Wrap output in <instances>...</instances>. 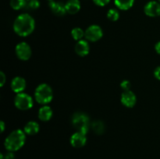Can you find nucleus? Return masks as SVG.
I'll list each match as a JSON object with an SVG mask.
<instances>
[{
    "instance_id": "obj_1",
    "label": "nucleus",
    "mask_w": 160,
    "mask_h": 159,
    "mask_svg": "<svg viewBox=\"0 0 160 159\" xmlns=\"http://www.w3.org/2000/svg\"><path fill=\"white\" fill-rule=\"evenodd\" d=\"M35 21L31 15L22 13L15 19L13 23V31L20 37H27L34 31Z\"/></svg>"
},
{
    "instance_id": "obj_2",
    "label": "nucleus",
    "mask_w": 160,
    "mask_h": 159,
    "mask_svg": "<svg viewBox=\"0 0 160 159\" xmlns=\"http://www.w3.org/2000/svg\"><path fill=\"white\" fill-rule=\"evenodd\" d=\"M24 131L21 129H15L7 136L4 141L5 148L8 151L14 152L20 150L24 145L26 136Z\"/></svg>"
},
{
    "instance_id": "obj_3",
    "label": "nucleus",
    "mask_w": 160,
    "mask_h": 159,
    "mask_svg": "<svg viewBox=\"0 0 160 159\" xmlns=\"http://www.w3.org/2000/svg\"><path fill=\"white\" fill-rule=\"evenodd\" d=\"M71 124L77 131L87 133L91 128V123L89 117L83 112H75L71 117Z\"/></svg>"
},
{
    "instance_id": "obj_4",
    "label": "nucleus",
    "mask_w": 160,
    "mask_h": 159,
    "mask_svg": "<svg viewBox=\"0 0 160 159\" xmlns=\"http://www.w3.org/2000/svg\"><path fill=\"white\" fill-rule=\"evenodd\" d=\"M34 98L38 104L45 105L52 101L53 91L52 87L47 84H41L34 90Z\"/></svg>"
},
{
    "instance_id": "obj_5",
    "label": "nucleus",
    "mask_w": 160,
    "mask_h": 159,
    "mask_svg": "<svg viewBox=\"0 0 160 159\" xmlns=\"http://www.w3.org/2000/svg\"><path fill=\"white\" fill-rule=\"evenodd\" d=\"M33 98L28 94L21 93L17 94L14 98V104L19 110L27 111L33 107Z\"/></svg>"
},
{
    "instance_id": "obj_6",
    "label": "nucleus",
    "mask_w": 160,
    "mask_h": 159,
    "mask_svg": "<svg viewBox=\"0 0 160 159\" xmlns=\"http://www.w3.org/2000/svg\"><path fill=\"white\" fill-rule=\"evenodd\" d=\"M102 29L98 25H91L84 31V37L89 41H99L102 37Z\"/></svg>"
},
{
    "instance_id": "obj_7",
    "label": "nucleus",
    "mask_w": 160,
    "mask_h": 159,
    "mask_svg": "<svg viewBox=\"0 0 160 159\" xmlns=\"http://www.w3.org/2000/svg\"><path fill=\"white\" fill-rule=\"evenodd\" d=\"M16 55L17 57L23 61H28L32 55L31 48L27 42L22 41L17 44L15 48Z\"/></svg>"
},
{
    "instance_id": "obj_8",
    "label": "nucleus",
    "mask_w": 160,
    "mask_h": 159,
    "mask_svg": "<svg viewBox=\"0 0 160 159\" xmlns=\"http://www.w3.org/2000/svg\"><path fill=\"white\" fill-rule=\"evenodd\" d=\"M70 144L72 147L75 148H81L84 147L86 144L87 142V137H86V134L84 132H79V131H76L74 133L72 134L70 139Z\"/></svg>"
},
{
    "instance_id": "obj_9",
    "label": "nucleus",
    "mask_w": 160,
    "mask_h": 159,
    "mask_svg": "<svg viewBox=\"0 0 160 159\" xmlns=\"http://www.w3.org/2000/svg\"><path fill=\"white\" fill-rule=\"evenodd\" d=\"M144 12L148 17H156L160 16V3L156 1H150L144 8Z\"/></svg>"
},
{
    "instance_id": "obj_10",
    "label": "nucleus",
    "mask_w": 160,
    "mask_h": 159,
    "mask_svg": "<svg viewBox=\"0 0 160 159\" xmlns=\"http://www.w3.org/2000/svg\"><path fill=\"white\" fill-rule=\"evenodd\" d=\"M120 101L125 107L133 108L137 102V98L134 92L131 90H128V91H123L122 93Z\"/></svg>"
},
{
    "instance_id": "obj_11",
    "label": "nucleus",
    "mask_w": 160,
    "mask_h": 159,
    "mask_svg": "<svg viewBox=\"0 0 160 159\" xmlns=\"http://www.w3.org/2000/svg\"><path fill=\"white\" fill-rule=\"evenodd\" d=\"M75 52L81 57L88 55L90 51V45L86 40H80L76 43L74 47Z\"/></svg>"
},
{
    "instance_id": "obj_12",
    "label": "nucleus",
    "mask_w": 160,
    "mask_h": 159,
    "mask_svg": "<svg viewBox=\"0 0 160 159\" xmlns=\"http://www.w3.org/2000/svg\"><path fill=\"white\" fill-rule=\"evenodd\" d=\"M27 83L24 78L21 76H16L11 81V89L15 93L19 94L23 92L26 88Z\"/></svg>"
},
{
    "instance_id": "obj_13",
    "label": "nucleus",
    "mask_w": 160,
    "mask_h": 159,
    "mask_svg": "<svg viewBox=\"0 0 160 159\" xmlns=\"http://www.w3.org/2000/svg\"><path fill=\"white\" fill-rule=\"evenodd\" d=\"M50 9L52 12L58 17H62L67 13V9H66V6L64 3L61 2L52 1L48 3Z\"/></svg>"
},
{
    "instance_id": "obj_14",
    "label": "nucleus",
    "mask_w": 160,
    "mask_h": 159,
    "mask_svg": "<svg viewBox=\"0 0 160 159\" xmlns=\"http://www.w3.org/2000/svg\"><path fill=\"white\" fill-rule=\"evenodd\" d=\"M53 112L51 107L48 105H43L39 108L38 118L42 122H47L52 117Z\"/></svg>"
},
{
    "instance_id": "obj_15",
    "label": "nucleus",
    "mask_w": 160,
    "mask_h": 159,
    "mask_svg": "<svg viewBox=\"0 0 160 159\" xmlns=\"http://www.w3.org/2000/svg\"><path fill=\"white\" fill-rule=\"evenodd\" d=\"M67 12L70 14H76L81 9V2L79 0H68L65 3Z\"/></svg>"
},
{
    "instance_id": "obj_16",
    "label": "nucleus",
    "mask_w": 160,
    "mask_h": 159,
    "mask_svg": "<svg viewBox=\"0 0 160 159\" xmlns=\"http://www.w3.org/2000/svg\"><path fill=\"white\" fill-rule=\"evenodd\" d=\"M39 129H40V126H39V124L37 122L29 121L24 126L23 131L28 135L34 136L39 132Z\"/></svg>"
},
{
    "instance_id": "obj_17",
    "label": "nucleus",
    "mask_w": 160,
    "mask_h": 159,
    "mask_svg": "<svg viewBox=\"0 0 160 159\" xmlns=\"http://www.w3.org/2000/svg\"><path fill=\"white\" fill-rule=\"evenodd\" d=\"M116 6L121 10H128L133 6L134 0H114Z\"/></svg>"
},
{
    "instance_id": "obj_18",
    "label": "nucleus",
    "mask_w": 160,
    "mask_h": 159,
    "mask_svg": "<svg viewBox=\"0 0 160 159\" xmlns=\"http://www.w3.org/2000/svg\"><path fill=\"white\" fill-rule=\"evenodd\" d=\"M91 128L92 129L93 132L98 135H102L105 132V124L101 120H95L91 124Z\"/></svg>"
},
{
    "instance_id": "obj_19",
    "label": "nucleus",
    "mask_w": 160,
    "mask_h": 159,
    "mask_svg": "<svg viewBox=\"0 0 160 159\" xmlns=\"http://www.w3.org/2000/svg\"><path fill=\"white\" fill-rule=\"evenodd\" d=\"M27 2H28L27 0H11L10 6L15 10H20L26 7Z\"/></svg>"
},
{
    "instance_id": "obj_20",
    "label": "nucleus",
    "mask_w": 160,
    "mask_h": 159,
    "mask_svg": "<svg viewBox=\"0 0 160 159\" xmlns=\"http://www.w3.org/2000/svg\"><path fill=\"white\" fill-rule=\"evenodd\" d=\"M71 36L75 41L82 40L84 37V31L80 27H75L71 31Z\"/></svg>"
},
{
    "instance_id": "obj_21",
    "label": "nucleus",
    "mask_w": 160,
    "mask_h": 159,
    "mask_svg": "<svg viewBox=\"0 0 160 159\" xmlns=\"http://www.w3.org/2000/svg\"><path fill=\"white\" fill-rule=\"evenodd\" d=\"M107 18L111 21H117L120 18V13L116 9H110L107 12Z\"/></svg>"
},
{
    "instance_id": "obj_22",
    "label": "nucleus",
    "mask_w": 160,
    "mask_h": 159,
    "mask_svg": "<svg viewBox=\"0 0 160 159\" xmlns=\"http://www.w3.org/2000/svg\"><path fill=\"white\" fill-rule=\"evenodd\" d=\"M26 7L29 9H37L40 7V2H39L38 0H29L27 2Z\"/></svg>"
},
{
    "instance_id": "obj_23",
    "label": "nucleus",
    "mask_w": 160,
    "mask_h": 159,
    "mask_svg": "<svg viewBox=\"0 0 160 159\" xmlns=\"http://www.w3.org/2000/svg\"><path fill=\"white\" fill-rule=\"evenodd\" d=\"M120 87H121L122 90L123 91H128V90H131V84L129 80H124L121 82L120 84Z\"/></svg>"
},
{
    "instance_id": "obj_24",
    "label": "nucleus",
    "mask_w": 160,
    "mask_h": 159,
    "mask_svg": "<svg viewBox=\"0 0 160 159\" xmlns=\"http://www.w3.org/2000/svg\"><path fill=\"white\" fill-rule=\"evenodd\" d=\"M94 3L98 6H105L108 5L110 0H93Z\"/></svg>"
},
{
    "instance_id": "obj_25",
    "label": "nucleus",
    "mask_w": 160,
    "mask_h": 159,
    "mask_svg": "<svg viewBox=\"0 0 160 159\" xmlns=\"http://www.w3.org/2000/svg\"><path fill=\"white\" fill-rule=\"evenodd\" d=\"M6 81V76L3 72H0V87H3Z\"/></svg>"
},
{
    "instance_id": "obj_26",
    "label": "nucleus",
    "mask_w": 160,
    "mask_h": 159,
    "mask_svg": "<svg viewBox=\"0 0 160 159\" xmlns=\"http://www.w3.org/2000/svg\"><path fill=\"white\" fill-rule=\"evenodd\" d=\"M4 157L5 159H15V155H14L13 152L8 151V152L4 155Z\"/></svg>"
},
{
    "instance_id": "obj_27",
    "label": "nucleus",
    "mask_w": 160,
    "mask_h": 159,
    "mask_svg": "<svg viewBox=\"0 0 160 159\" xmlns=\"http://www.w3.org/2000/svg\"><path fill=\"white\" fill-rule=\"evenodd\" d=\"M154 76L156 79L160 80V66L156 67V70H154Z\"/></svg>"
},
{
    "instance_id": "obj_28",
    "label": "nucleus",
    "mask_w": 160,
    "mask_h": 159,
    "mask_svg": "<svg viewBox=\"0 0 160 159\" xmlns=\"http://www.w3.org/2000/svg\"><path fill=\"white\" fill-rule=\"evenodd\" d=\"M155 49H156V52H157L159 55H160V41L156 43V46H155Z\"/></svg>"
},
{
    "instance_id": "obj_29",
    "label": "nucleus",
    "mask_w": 160,
    "mask_h": 159,
    "mask_svg": "<svg viewBox=\"0 0 160 159\" xmlns=\"http://www.w3.org/2000/svg\"><path fill=\"white\" fill-rule=\"evenodd\" d=\"M0 127H1L0 131H1V132H3V131L5 130V123L3 121L0 122Z\"/></svg>"
},
{
    "instance_id": "obj_30",
    "label": "nucleus",
    "mask_w": 160,
    "mask_h": 159,
    "mask_svg": "<svg viewBox=\"0 0 160 159\" xmlns=\"http://www.w3.org/2000/svg\"><path fill=\"white\" fill-rule=\"evenodd\" d=\"M0 159H5L4 154H0Z\"/></svg>"
},
{
    "instance_id": "obj_31",
    "label": "nucleus",
    "mask_w": 160,
    "mask_h": 159,
    "mask_svg": "<svg viewBox=\"0 0 160 159\" xmlns=\"http://www.w3.org/2000/svg\"><path fill=\"white\" fill-rule=\"evenodd\" d=\"M48 1H49V2H52V1H54V0H48Z\"/></svg>"
},
{
    "instance_id": "obj_32",
    "label": "nucleus",
    "mask_w": 160,
    "mask_h": 159,
    "mask_svg": "<svg viewBox=\"0 0 160 159\" xmlns=\"http://www.w3.org/2000/svg\"><path fill=\"white\" fill-rule=\"evenodd\" d=\"M27 1H29V0H27Z\"/></svg>"
},
{
    "instance_id": "obj_33",
    "label": "nucleus",
    "mask_w": 160,
    "mask_h": 159,
    "mask_svg": "<svg viewBox=\"0 0 160 159\" xmlns=\"http://www.w3.org/2000/svg\"><path fill=\"white\" fill-rule=\"evenodd\" d=\"M159 2H160V0H159Z\"/></svg>"
}]
</instances>
